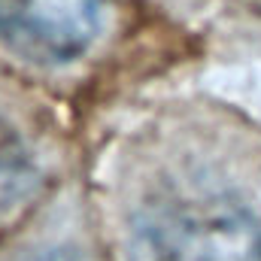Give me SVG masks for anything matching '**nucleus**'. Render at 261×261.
Listing matches in <instances>:
<instances>
[{"label":"nucleus","mask_w":261,"mask_h":261,"mask_svg":"<svg viewBox=\"0 0 261 261\" xmlns=\"http://www.w3.org/2000/svg\"><path fill=\"white\" fill-rule=\"evenodd\" d=\"M152 261H261V219L222 192L167 197L143 222Z\"/></svg>","instance_id":"f257e3e1"},{"label":"nucleus","mask_w":261,"mask_h":261,"mask_svg":"<svg viewBox=\"0 0 261 261\" xmlns=\"http://www.w3.org/2000/svg\"><path fill=\"white\" fill-rule=\"evenodd\" d=\"M107 0H0V40L28 61L70 64L88 52Z\"/></svg>","instance_id":"f03ea898"},{"label":"nucleus","mask_w":261,"mask_h":261,"mask_svg":"<svg viewBox=\"0 0 261 261\" xmlns=\"http://www.w3.org/2000/svg\"><path fill=\"white\" fill-rule=\"evenodd\" d=\"M24 261H91V258L82 255V252H76V249H46V252L31 255V258H24Z\"/></svg>","instance_id":"7ed1b4c3"}]
</instances>
